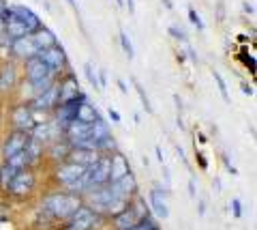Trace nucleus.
<instances>
[{"instance_id": "42", "label": "nucleus", "mask_w": 257, "mask_h": 230, "mask_svg": "<svg viewBox=\"0 0 257 230\" xmlns=\"http://www.w3.org/2000/svg\"><path fill=\"white\" fill-rule=\"evenodd\" d=\"M189 189H191V196H195V183H193V181L189 183Z\"/></svg>"}, {"instance_id": "31", "label": "nucleus", "mask_w": 257, "mask_h": 230, "mask_svg": "<svg viewBox=\"0 0 257 230\" xmlns=\"http://www.w3.org/2000/svg\"><path fill=\"white\" fill-rule=\"evenodd\" d=\"M128 230H157V226H155V221H152V219L144 217L142 221H135V226H131Z\"/></svg>"}, {"instance_id": "3", "label": "nucleus", "mask_w": 257, "mask_h": 230, "mask_svg": "<svg viewBox=\"0 0 257 230\" xmlns=\"http://www.w3.org/2000/svg\"><path fill=\"white\" fill-rule=\"evenodd\" d=\"M101 224V217L96 215V213L92 209L88 207H79L73 215H71V221L67 230H92Z\"/></svg>"}, {"instance_id": "35", "label": "nucleus", "mask_w": 257, "mask_h": 230, "mask_svg": "<svg viewBox=\"0 0 257 230\" xmlns=\"http://www.w3.org/2000/svg\"><path fill=\"white\" fill-rule=\"evenodd\" d=\"M170 33H172L176 39H184V33H182V30H178L176 26H172V28H170Z\"/></svg>"}, {"instance_id": "21", "label": "nucleus", "mask_w": 257, "mask_h": 230, "mask_svg": "<svg viewBox=\"0 0 257 230\" xmlns=\"http://www.w3.org/2000/svg\"><path fill=\"white\" fill-rule=\"evenodd\" d=\"M15 80H18V73H15L13 65H5L0 69V91H9L15 86Z\"/></svg>"}, {"instance_id": "13", "label": "nucleus", "mask_w": 257, "mask_h": 230, "mask_svg": "<svg viewBox=\"0 0 257 230\" xmlns=\"http://www.w3.org/2000/svg\"><path fill=\"white\" fill-rule=\"evenodd\" d=\"M86 172L84 166H77V164H64L58 168V172H56V179L60 181L62 185H69V183H73V181H77L82 174Z\"/></svg>"}, {"instance_id": "19", "label": "nucleus", "mask_w": 257, "mask_h": 230, "mask_svg": "<svg viewBox=\"0 0 257 230\" xmlns=\"http://www.w3.org/2000/svg\"><path fill=\"white\" fill-rule=\"evenodd\" d=\"M56 101H58V86H50L45 93H41L39 97L35 99V104H32V108H37V110H47V108H52Z\"/></svg>"}, {"instance_id": "25", "label": "nucleus", "mask_w": 257, "mask_h": 230, "mask_svg": "<svg viewBox=\"0 0 257 230\" xmlns=\"http://www.w3.org/2000/svg\"><path fill=\"white\" fill-rule=\"evenodd\" d=\"M18 172H20V170H15V168H11L9 164H5L3 168H0V187H3V189L9 187V183L13 181V177H15Z\"/></svg>"}, {"instance_id": "33", "label": "nucleus", "mask_w": 257, "mask_h": 230, "mask_svg": "<svg viewBox=\"0 0 257 230\" xmlns=\"http://www.w3.org/2000/svg\"><path fill=\"white\" fill-rule=\"evenodd\" d=\"M52 155L56 157V160H58V155H60V157H64V155H69V153H67V148H64V146H60V144H54V148H52Z\"/></svg>"}, {"instance_id": "23", "label": "nucleus", "mask_w": 257, "mask_h": 230, "mask_svg": "<svg viewBox=\"0 0 257 230\" xmlns=\"http://www.w3.org/2000/svg\"><path fill=\"white\" fill-rule=\"evenodd\" d=\"M77 121L90 125V123H94V121H99V114H96V110H94L90 104L82 101V104H79V110H77Z\"/></svg>"}, {"instance_id": "26", "label": "nucleus", "mask_w": 257, "mask_h": 230, "mask_svg": "<svg viewBox=\"0 0 257 230\" xmlns=\"http://www.w3.org/2000/svg\"><path fill=\"white\" fill-rule=\"evenodd\" d=\"M120 43H122V50H124L126 56L133 58V56H135V50H133V43H131V39H128V35L124 33V30L120 33Z\"/></svg>"}, {"instance_id": "8", "label": "nucleus", "mask_w": 257, "mask_h": 230, "mask_svg": "<svg viewBox=\"0 0 257 230\" xmlns=\"http://www.w3.org/2000/svg\"><path fill=\"white\" fill-rule=\"evenodd\" d=\"M26 73L30 78V82H37V80H43V78L54 75V71L47 67L39 56H32V58L26 60Z\"/></svg>"}, {"instance_id": "6", "label": "nucleus", "mask_w": 257, "mask_h": 230, "mask_svg": "<svg viewBox=\"0 0 257 230\" xmlns=\"http://www.w3.org/2000/svg\"><path fill=\"white\" fill-rule=\"evenodd\" d=\"M37 56L41 58L52 71H54V69H60V67L64 65V60H67V56H64V50H62L58 43L52 45V47H45V50H39Z\"/></svg>"}, {"instance_id": "5", "label": "nucleus", "mask_w": 257, "mask_h": 230, "mask_svg": "<svg viewBox=\"0 0 257 230\" xmlns=\"http://www.w3.org/2000/svg\"><path fill=\"white\" fill-rule=\"evenodd\" d=\"M7 189H9L13 196H28L32 189H35V174L30 170H20Z\"/></svg>"}, {"instance_id": "14", "label": "nucleus", "mask_w": 257, "mask_h": 230, "mask_svg": "<svg viewBox=\"0 0 257 230\" xmlns=\"http://www.w3.org/2000/svg\"><path fill=\"white\" fill-rule=\"evenodd\" d=\"M111 192H114L116 198H122V200H126L128 196H131L135 189H138V183H135V177L133 174H126V177L122 179H118L116 183H111Z\"/></svg>"}, {"instance_id": "20", "label": "nucleus", "mask_w": 257, "mask_h": 230, "mask_svg": "<svg viewBox=\"0 0 257 230\" xmlns=\"http://www.w3.org/2000/svg\"><path fill=\"white\" fill-rule=\"evenodd\" d=\"M32 41H35V45L39 47V50H45V47H52L56 45V37L52 30H47V28H39L35 37H32Z\"/></svg>"}, {"instance_id": "29", "label": "nucleus", "mask_w": 257, "mask_h": 230, "mask_svg": "<svg viewBox=\"0 0 257 230\" xmlns=\"http://www.w3.org/2000/svg\"><path fill=\"white\" fill-rule=\"evenodd\" d=\"M133 84H135V91H138V95H140V99H142V104H144V108H146V112H152L150 99H148V95H146V93H144V89H142V84H140L138 80H133Z\"/></svg>"}, {"instance_id": "2", "label": "nucleus", "mask_w": 257, "mask_h": 230, "mask_svg": "<svg viewBox=\"0 0 257 230\" xmlns=\"http://www.w3.org/2000/svg\"><path fill=\"white\" fill-rule=\"evenodd\" d=\"M84 181H86V192L105 185L109 181V157H99L92 166H88L84 172Z\"/></svg>"}, {"instance_id": "43", "label": "nucleus", "mask_w": 257, "mask_h": 230, "mask_svg": "<svg viewBox=\"0 0 257 230\" xmlns=\"http://www.w3.org/2000/svg\"><path fill=\"white\" fill-rule=\"evenodd\" d=\"M163 3H165L167 9H172V7H174V5H172V0H163Z\"/></svg>"}, {"instance_id": "4", "label": "nucleus", "mask_w": 257, "mask_h": 230, "mask_svg": "<svg viewBox=\"0 0 257 230\" xmlns=\"http://www.w3.org/2000/svg\"><path fill=\"white\" fill-rule=\"evenodd\" d=\"M7 11H9L18 22H22L24 26L28 28V33H37V30L41 28V20H39V15L32 9H28V7L11 5V7H7Z\"/></svg>"}, {"instance_id": "41", "label": "nucleus", "mask_w": 257, "mask_h": 230, "mask_svg": "<svg viewBox=\"0 0 257 230\" xmlns=\"http://www.w3.org/2000/svg\"><path fill=\"white\" fill-rule=\"evenodd\" d=\"M126 3H128V11L135 13V3H133V0H126Z\"/></svg>"}, {"instance_id": "9", "label": "nucleus", "mask_w": 257, "mask_h": 230, "mask_svg": "<svg viewBox=\"0 0 257 230\" xmlns=\"http://www.w3.org/2000/svg\"><path fill=\"white\" fill-rule=\"evenodd\" d=\"M84 101V97H77L73 101H67V104L60 106V112H58V125H62V129H67V127L77 121V110H79V104Z\"/></svg>"}, {"instance_id": "45", "label": "nucleus", "mask_w": 257, "mask_h": 230, "mask_svg": "<svg viewBox=\"0 0 257 230\" xmlns=\"http://www.w3.org/2000/svg\"><path fill=\"white\" fill-rule=\"evenodd\" d=\"M69 5L73 7V9H77V3H75V0H69Z\"/></svg>"}, {"instance_id": "39", "label": "nucleus", "mask_w": 257, "mask_h": 230, "mask_svg": "<svg viewBox=\"0 0 257 230\" xmlns=\"http://www.w3.org/2000/svg\"><path fill=\"white\" fill-rule=\"evenodd\" d=\"M242 7H244V11H246V13H255V9H253V5H251V3H248V0H246V3H244Z\"/></svg>"}, {"instance_id": "38", "label": "nucleus", "mask_w": 257, "mask_h": 230, "mask_svg": "<svg viewBox=\"0 0 257 230\" xmlns=\"http://www.w3.org/2000/svg\"><path fill=\"white\" fill-rule=\"evenodd\" d=\"M242 93L244 95H253V86L251 84H242Z\"/></svg>"}, {"instance_id": "18", "label": "nucleus", "mask_w": 257, "mask_h": 230, "mask_svg": "<svg viewBox=\"0 0 257 230\" xmlns=\"http://www.w3.org/2000/svg\"><path fill=\"white\" fill-rule=\"evenodd\" d=\"M79 97V84L75 78H67L60 86H58V101H60V106L62 104H67V101H73Z\"/></svg>"}, {"instance_id": "10", "label": "nucleus", "mask_w": 257, "mask_h": 230, "mask_svg": "<svg viewBox=\"0 0 257 230\" xmlns=\"http://www.w3.org/2000/svg\"><path fill=\"white\" fill-rule=\"evenodd\" d=\"M13 125L18 127V131H28L35 127V116H32V110L28 106H18L13 110Z\"/></svg>"}, {"instance_id": "15", "label": "nucleus", "mask_w": 257, "mask_h": 230, "mask_svg": "<svg viewBox=\"0 0 257 230\" xmlns=\"http://www.w3.org/2000/svg\"><path fill=\"white\" fill-rule=\"evenodd\" d=\"M69 160L71 164H77V166H84V168H88V166H92L96 160H99V153L92 148H73L69 150Z\"/></svg>"}, {"instance_id": "34", "label": "nucleus", "mask_w": 257, "mask_h": 230, "mask_svg": "<svg viewBox=\"0 0 257 230\" xmlns=\"http://www.w3.org/2000/svg\"><path fill=\"white\" fill-rule=\"evenodd\" d=\"M242 62H244V65L251 69V71H255V58H253V56H242Z\"/></svg>"}, {"instance_id": "7", "label": "nucleus", "mask_w": 257, "mask_h": 230, "mask_svg": "<svg viewBox=\"0 0 257 230\" xmlns=\"http://www.w3.org/2000/svg\"><path fill=\"white\" fill-rule=\"evenodd\" d=\"M28 140H30V138H28V133H26V131H13L11 136L7 138L5 146H3V155H5V160H9V157L18 155L20 150L26 148Z\"/></svg>"}, {"instance_id": "36", "label": "nucleus", "mask_w": 257, "mask_h": 230, "mask_svg": "<svg viewBox=\"0 0 257 230\" xmlns=\"http://www.w3.org/2000/svg\"><path fill=\"white\" fill-rule=\"evenodd\" d=\"M107 112H109V118H111V121H114V123H120V114L116 112V110H111V108H109Z\"/></svg>"}, {"instance_id": "30", "label": "nucleus", "mask_w": 257, "mask_h": 230, "mask_svg": "<svg viewBox=\"0 0 257 230\" xmlns=\"http://www.w3.org/2000/svg\"><path fill=\"white\" fill-rule=\"evenodd\" d=\"M212 78H214L216 86H219V91H221V95H223V99H225V101H229V93H227V86H225V80L221 78V73H219V71H214V73H212Z\"/></svg>"}, {"instance_id": "1", "label": "nucleus", "mask_w": 257, "mask_h": 230, "mask_svg": "<svg viewBox=\"0 0 257 230\" xmlns=\"http://www.w3.org/2000/svg\"><path fill=\"white\" fill-rule=\"evenodd\" d=\"M43 207L50 215L64 219V217L73 215V213L82 207V202H79V198L73 196V194H52V196L45 198Z\"/></svg>"}, {"instance_id": "37", "label": "nucleus", "mask_w": 257, "mask_h": 230, "mask_svg": "<svg viewBox=\"0 0 257 230\" xmlns=\"http://www.w3.org/2000/svg\"><path fill=\"white\" fill-rule=\"evenodd\" d=\"M231 204H234V215H236V217H240V213H242V211H240V200L236 198V200L231 202Z\"/></svg>"}, {"instance_id": "22", "label": "nucleus", "mask_w": 257, "mask_h": 230, "mask_svg": "<svg viewBox=\"0 0 257 230\" xmlns=\"http://www.w3.org/2000/svg\"><path fill=\"white\" fill-rule=\"evenodd\" d=\"M138 213L133 209H124L120 215H116V228L118 230H128L131 226H135V221H138Z\"/></svg>"}, {"instance_id": "12", "label": "nucleus", "mask_w": 257, "mask_h": 230, "mask_svg": "<svg viewBox=\"0 0 257 230\" xmlns=\"http://www.w3.org/2000/svg\"><path fill=\"white\" fill-rule=\"evenodd\" d=\"M11 50L13 54H18V56L22 58H32V56H37V52H39V47L35 45V41H32V37H22V39H13V43H11Z\"/></svg>"}, {"instance_id": "32", "label": "nucleus", "mask_w": 257, "mask_h": 230, "mask_svg": "<svg viewBox=\"0 0 257 230\" xmlns=\"http://www.w3.org/2000/svg\"><path fill=\"white\" fill-rule=\"evenodd\" d=\"M189 18H191V22H193V24H195V26H197L199 30H202V28H204V22H202V18H199V15L195 13V9H189Z\"/></svg>"}, {"instance_id": "40", "label": "nucleus", "mask_w": 257, "mask_h": 230, "mask_svg": "<svg viewBox=\"0 0 257 230\" xmlns=\"http://www.w3.org/2000/svg\"><path fill=\"white\" fill-rule=\"evenodd\" d=\"M118 86H120V91H122V93H128V89H126V84H124L122 80H118Z\"/></svg>"}, {"instance_id": "17", "label": "nucleus", "mask_w": 257, "mask_h": 230, "mask_svg": "<svg viewBox=\"0 0 257 230\" xmlns=\"http://www.w3.org/2000/svg\"><path fill=\"white\" fill-rule=\"evenodd\" d=\"M58 131H60V127L56 123H39V125L32 127V140H37V142L56 140Z\"/></svg>"}, {"instance_id": "24", "label": "nucleus", "mask_w": 257, "mask_h": 230, "mask_svg": "<svg viewBox=\"0 0 257 230\" xmlns=\"http://www.w3.org/2000/svg\"><path fill=\"white\" fill-rule=\"evenodd\" d=\"M5 164H9L11 168H15V170H26L28 168V164H30V160H28V155H26V150H20L18 155H13V157H9Z\"/></svg>"}, {"instance_id": "28", "label": "nucleus", "mask_w": 257, "mask_h": 230, "mask_svg": "<svg viewBox=\"0 0 257 230\" xmlns=\"http://www.w3.org/2000/svg\"><path fill=\"white\" fill-rule=\"evenodd\" d=\"M52 80H54V75H50V78H43V80H37V82H32V89H35L39 95L41 93H45L50 86H54L52 84Z\"/></svg>"}, {"instance_id": "27", "label": "nucleus", "mask_w": 257, "mask_h": 230, "mask_svg": "<svg viewBox=\"0 0 257 230\" xmlns=\"http://www.w3.org/2000/svg\"><path fill=\"white\" fill-rule=\"evenodd\" d=\"M84 73L88 78V82H90L96 91H101V84H99V80H96V73H94V69H92L90 62H86V65H84Z\"/></svg>"}, {"instance_id": "44", "label": "nucleus", "mask_w": 257, "mask_h": 230, "mask_svg": "<svg viewBox=\"0 0 257 230\" xmlns=\"http://www.w3.org/2000/svg\"><path fill=\"white\" fill-rule=\"evenodd\" d=\"M3 9H5V7L0 5V26H3Z\"/></svg>"}, {"instance_id": "11", "label": "nucleus", "mask_w": 257, "mask_h": 230, "mask_svg": "<svg viewBox=\"0 0 257 230\" xmlns=\"http://www.w3.org/2000/svg\"><path fill=\"white\" fill-rule=\"evenodd\" d=\"M126 174H131V168H128L126 157L120 155V153L111 155L109 157V181H111V183H116L118 179L126 177Z\"/></svg>"}, {"instance_id": "16", "label": "nucleus", "mask_w": 257, "mask_h": 230, "mask_svg": "<svg viewBox=\"0 0 257 230\" xmlns=\"http://www.w3.org/2000/svg\"><path fill=\"white\" fill-rule=\"evenodd\" d=\"M150 204H152V209H155V213L161 219L170 217V204H167V198H165L163 189H159V187L152 189L150 192Z\"/></svg>"}]
</instances>
